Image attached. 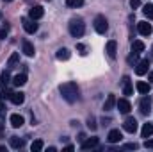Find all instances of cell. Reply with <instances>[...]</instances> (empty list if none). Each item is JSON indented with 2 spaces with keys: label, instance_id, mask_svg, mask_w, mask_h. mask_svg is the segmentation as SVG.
I'll return each mask as SVG.
<instances>
[{
  "label": "cell",
  "instance_id": "7bdbcfd3",
  "mask_svg": "<svg viewBox=\"0 0 153 152\" xmlns=\"http://www.w3.org/2000/svg\"><path fill=\"white\" fill-rule=\"evenodd\" d=\"M4 2H13V0H4Z\"/></svg>",
  "mask_w": 153,
  "mask_h": 152
},
{
  "label": "cell",
  "instance_id": "d6986e66",
  "mask_svg": "<svg viewBox=\"0 0 153 152\" xmlns=\"http://www.w3.org/2000/svg\"><path fill=\"white\" fill-rule=\"evenodd\" d=\"M11 82H13V86H16V88L23 86V84L27 82V74H18V75H14Z\"/></svg>",
  "mask_w": 153,
  "mask_h": 152
},
{
  "label": "cell",
  "instance_id": "5bb4252c",
  "mask_svg": "<svg viewBox=\"0 0 153 152\" xmlns=\"http://www.w3.org/2000/svg\"><path fill=\"white\" fill-rule=\"evenodd\" d=\"M121 140H123V134H121L119 129H112V131L109 132V136H107V141H109V143H119Z\"/></svg>",
  "mask_w": 153,
  "mask_h": 152
},
{
  "label": "cell",
  "instance_id": "8fae6325",
  "mask_svg": "<svg viewBox=\"0 0 153 152\" xmlns=\"http://www.w3.org/2000/svg\"><path fill=\"white\" fill-rule=\"evenodd\" d=\"M96 147H98V138L96 136L94 138H85L82 141V145H80L82 150H91V149H96Z\"/></svg>",
  "mask_w": 153,
  "mask_h": 152
},
{
  "label": "cell",
  "instance_id": "f35d334b",
  "mask_svg": "<svg viewBox=\"0 0 153 152\" xmlns=\"http://www.w3.org/2000/svg\"><path fill=\"white\" fill-rule=\"evenodd\" d=\"M62 150L64 152H71V150H75V147H73V145H66V147H62Z\"/></svg>",
  "mask_w": 153,
  "mask_h": 152
},
{
  "label": "cell",
  "instance_id": "7c38bea8",
  "mask_svg": "<svg viewBox=\"0 0 153 152\" xmlns=\"http://www.w3.org/2000/svg\"><path fill=\"white\" fill-rule=\"evenodd\" d=\"M22 50H23V54L29 56V57H34V54H36V48H34V45H32L29 39H23V43H22Z\"/></svg>",
  "mask_w": 153,
  "mask_h": 152
},
{
  "label": "cell",
  "instance_id": "52a82bcc",
  "mask_svg": "<svg viewBox=\"0 0 153 152\" xmlns=\"http://www.w3.org/2000/svg\"><path fill=\"white\" fill-rule=\"evenodd\" d=\"M121 88H123V95H132L134 93V86H132V81H130L128 75H125L121 79Z\"/></svg>",
  "mask_w": 153,
  "mask_h": 152
},
{
  "label": "cell",
  "instance_id": "836d02e7",
  "mask_svg": "<svg viewBox=\"0 0 153 152\" xmlns=\"http://www.w3.org/2000/svg\"><path fill=\"white\" fill-rule=\"evenodd\" d=\"M137 57H139V54H134V52H130V56H128V65H134V63H137Z\"/></svg>",
  "mask_w": 153,
  "mask_h": 152
},
{
  "label": "cell",
  "instance_id": "d4e9b609",
  "mask_svg": "<svg viewBox=\"0 0 153 152\" xmlns=\"http://www.w3.org/2000/svg\"><path fill=\"white\" fill-rule=\"evenodd\" d=\"M143 50H144V43H143V41L137 39V41L132 43V52H134V54H141Z\"/></svg>",
  "mask_w": 153,
  "mask_h": 152
},
{
  "label": "cell",
  "instance_id": "2e32d148",
  "mask_svg": "<svg viewBox=\"0 0 153 152\" xmlns=\"http://www.w3.org/2000/svg\"><path fill=\"white\" fill-rule=\"evenodd\" d=\"M9 122H11V125H13L14 129H18V127H22V125H23V122H25V120H23V116H22V114H11V116H9Z\"/></svg>",
  "mask_w": 153,
  "mask_h": 152
},
{
  "label": "cell",
  "instance_id": "484cf974",
  "mask_svg": "<svg viewBox=\"0 0 153 152\" xmlns=\"http://www.w3.org/2000/svg\"><path fill=\"white\" fill-rule=\"evenodd\" d=\"M43 147H45V143H43L41 140H34L32 145H30V150L32 152H41L43 150Z\"/></svg>",
  "mask_w": 153,
  "mask_h": 152
},
{
  "label": "cell",
  "instance_id": "ac0fdd59",
  "mask_svg": "<svg viewBox=\"0 0 153 152\" xmlns=\"http://www.w3.org/2000/svg\"><path fill=\"white\" fill-rule=\"evenodd\" d=\"M18 63H20V54H18V52H13L11 57H9V61H7V68L13 70V68L18 66Z\"/></svg>",
  "mask_w": 153,
  "mask_h": 152
},
{
  "label": "cell",
  "instance_id": "3957f363",
  "mask_svg": "<svg viewBox=\"0 0 153 152\" xmlns=\"http://www.w3.org/2000/svg\"><path fill=\"white\" fill-rule=\"evenodd\" d=\"M94 31L98 32V34H105L107 32V29H109V23H107V18L105 16H102V14H98L96 18H94Z\"/></svg>",
  "mask_w": 153,
  "mask_h": 152
},
{
  "label": "cell",
  "instance_id": "4dcf8cb0",
  "mask_svg": "<svg viewBox=\"0 0 153 152\" xmlns=\"http://www.w3.org/2000/svg\"><path fill=\"white\" fill-rule=\"evenodd\" d=\"M13 93H14L13 90H7V88H4V90H2V99H4V100H5V99H9V100H11Z\"/></svg>",
  "mask_w": 153,
  "mask_h": 152
},
{
  "label": "cell",
  "instance_id": "74e56055",
  "mask_svg": "<svg viewBox=\"0 0 153 152\" xmlns=\"http://www.w3.org/2000/svg\"><path fill=\"white\" fill-rule=\"evenodd\" d=\"M5 36H7V29L4 27V29H0V39H4Z\"/></svg>",
  "mask_w": 153,
  "mask_h": 152
},
{
  "label": "cell",
  "instance_id": "8992f818",
  "mask_svg": "<svg viewBox=\"0 0 153 152\" xmlns=\"http://www.w3.org/2000/svg\"><path fill=\"white\" fill-rule=\"evenodd\" d=\"M123 129H125L126 132L134 134V132L137 131V120H135V118H132V116H128V118L123 122Z\"/></svg>",
  "mask_w": 153,
  "mask_h": 152
},
{
  "label": "cell",
  "instance_id": "b9f144b4",
  "mask_svg": "<svg viewBox=\"0 0 153 152\" xmlns=\"http://www.w3.org/2000/svg\"><path fill=\"white\" fill-rule=\"evenodd\" d=\"M148 81H152V82H153V70L148 74Z\"/></svg>",
  "mask_w": 153,
  "mask_h": 152
},
{
  "label": "cell",
  "instance_id": "ffe728a7",
  "mask_svg": "<svg viewBox=\"0 0 153 152\" xmlns=\"http://www.w3.org/2000/svg\"><path fill=\"white\" fill-rule=\"evenodd\" d=\"M135 88H137V91H139V93H143V95H148V93H150V90H152V86H150L148 82H144V81H139V82L135 84Z\"/></svg>",
  "mask_w": 153,
  "mask_h": 152
},
{
  "label": "cell",
  "instance_id": "9c48e42d",
  "mask_svg": "<svg viewBox=\"0 0 153 152\" xmlns=\"http://www.w3.org/2000/svg\"><path fill=\"white\" fill-rule=\"evenodd\" d=\"M116 106H117L119 113H123V114H128L130 113V109H132V104H130L126 99H119V100H116Z\"/></svg>",
  "mask_w": 153,
  "mask_h": 152
},
{
  "label": "cell",
  "instance_id": "e0dca14e",
  "mask_svg": "<svg viewBox=\"0 0 153 152\" xmlns=\"http://www.w3.org/2000/svg\"><path fill=\"white\" fill-rule=\"evenodd\" d=\"M9 143H11V147H13V149L20 150V149H23L25 140H22V138H18V136H11V138H9Z\"/></svg>",
  "mask_w": 153,
  "mask_h": 152
},
{
  "label": "cell",
  "instance_id": "f1b7e54d",
  "mask_svg": "<svg viewBox=\"0 0 153 152\" xmlns=\"http://www.w3.org/2000/svg\"><path fill=\"white\" fill-rule=\"evenodd\" d=\"M66 5L68 7H82L84 5V0H66Z\"/></svg>",
  "mask_w": 153,
  "mask_h": 152
},
{
  "label": "cell",
  "instance_id": "4316f807",
  "mask_svg": "<svg viewBox=\"0 0 153 152\" xmlns=\"http://www.w3.org/2000/svg\"><path fill=\"white\" fill-rule=\"evenodd\" d=\"M143 13H144V16H146V18L153 20V4H146V5L143 7Z\"/></svg>",
  "mask_w": 153,
  "mask_h": 152
},
{
  "label": "cell",
  "instance_id": "f546056e",
  "mask_svg": "<svg viewBox=\"0 0 153 152\" xmlns=\"http://www.w3.org/2000/svg\"><path fill=\"white\" fill-rule=\"evenodd\" d=\"M76 50H78V54H80V56H87V47H85V45L76 43Z\"/></svg>",
  "mask_w": 153,
  "mask_h": 152
},
{
  "label": "cell",
  "instance_id": "7a4b0ae2",
  "mask_svg": "<svg viewBox=\"0 0 153 152\" xmlns=\"http://www.w3.org/2000/svg\"><path fill=\"white\" fill-rule=\"evenodd\" d=\"M84 32H85V25H84V22H82L80 18H73V20H70V34H71L73 38H80V36H84Z\"/></svg>",
  "mask_w": 153,
  "mask_h": 152
},
{
  "label": "cell",
  "instance_id": "ee69618b",
  "mask_svg": "<svg viewBox=\"0 0 153 152\" xmlns=\"http://www.w3.org/2000/svg\"><path fill=\"white\" fill-rule=\"evenodd\" d=\"M0 20H2V13H0Z\"/></svg>",
  "mask_w": 153,
  "mask_h": 152
},
{
  "label": "cell",
  "instance_id": "6da1fadb",
  "mask_svg": "<svg viewBox=\"0 0 153 152\" xmlns=\"http://www.w3.org/2000/svg\"><path fill=\"white\" fill-rule=\"evenodd\" d=\"M59 91H61L62 99L66 102H70V104H73V102L78 100V86H76V82H64V84H61Z\"/></svg>",
  "mask_w": 153,
  "mask_h": 152
},
{
  "label": "cell",
  "instance_id": "1f68e13d",
  "mask_svg": "<svg viewBox=\"0 0 153 152\" xmlns=\"http://www.w3.org/2000/svg\"><path fill=\"white\" fill-rule=\"evenodd\" d=\"M87 127H89L91 131H96V127H98V125H96V120H94L93 116H89V118H87Z\"/></svg>",
  "mask_w": 153,
  "mask_h": 152
},
{
  "label": "cell",
  "instance_id": "30bf717a",
  "mask_svg": "<svg viewBox=\"0 0 153 152\" xmlns=\"http://www.w3.org/2000/svg\"><path fill=\"white\" fill-rule=\"evenodd\" d=\"M148 70H150V61L148 59H143L135 65V74L137 75H144V74H148Z\"/></svg>",
  "mask_w": 153,
  "mask_h": 152
},
{
  "label": "cell",
  "instance_id": "cb8c5ba5",
  "mask_svg": "<svg viewBox=\"0 0 153 152\" xmlns=\"http://www.w3.org/2000/svg\"><path fill=\"white\" fill-rule=\"evenodd\" d=\"M114 106H116V97L114 95H109L107 100H105V104H103V109H105V111H111Z\"/></svg>",
  "mask_w": 153,
  "mask_h": 152
},
{
  "label": "cell",
  "instance_id": "603a6c76",
  "mask_svg": "<svg viewBox=\"0 0 153 152\" xmlns=\"http://www.w3.org/2000/svg\"><path fill=\"white\" fill-rule=\"evenodd\" d=\"M152 134H153V123H150V122H148V123H144V125H143L141 136H143V138H150Z\"/></svg>",
  "mask_w": 153,
  "mask_h": 152
},
{
  "label": "cell",
  "instance_id": "8d00e7d4",
  "mask_svg": "<svg viewBox=\"0 0 153 152\" xmlns=\"http://www.w3.org/2000/svg\"><path fill=\"white\" fill-rule=\"evenodd\" d=\"M144 147L146 149H153V140H146L144 141Z\"/></svg>",
  "mask_w": 153,
  "mask_h": 152
},
{
  "label": "cell",
  "instance_id": "d6a6232c",
  "mask_svg": "<svg viewBox=\"0 0 153 152\" xmlns=\"http://www.w3.org/2000/svg\"><path fill=\"white\" fill-rule=\"evenodd\" d=\"M137 149H139V145H137L135 141H134V143H125V145H123V150H137Z\"/></svg>",
  "mask_w": 153,
  "mask_h": 152
},
{
  "label": "cell",
  "instance_id": "44dd1931",
  "mask_svg": "<svg viewBox=\"0 0 153 152\" xmlns=\"http://www.w3.org/2000/svg\"><path fill=\"white\" fill-rule=\"evenodd\" d=\"M11 102H13V104H16V106L23 104V102H25V93H22V91H14V93H13V97H11Z\"/></svg>",
  "mask_w": 153,
  "mask_h": 152
},
{
  "label": "cell",
  "instance_id": "e575fe53",
  "mask_svg": "<svg viewBox=\"0 0 153 152\" xmlns=\"http://www.w3.org/2000/svg\"><path fill=\"white\" fill-rule=\"evenodd\" d=\"M130 7H132V9L141 7V0H130Z\"/></svg>",
  "mask_w": 153,
  "mask_h": 152
},
{
  "label": "cell",
  "instance_id": "60d3db41",
  "mask_svg": "<svg viewBox=\"0 0 153 152\" xmlns=\"http://www.w3.org/2000/svg\"><path fill=\"white\" fill-rule=\"evenodd\" d=\"M0 136H4V123H2V120H0Z\"/></svg>",
  "mask_w": 153,
  "mask_h": 152
},
{
  "label": "cell",
  "instance_id": "83f0119b",
  "mask_svg": "<svg viewBox=\"0 0 153 152\" xmlns=\"http://www.w3.org/2000/svg\"><path fill=\"white\" fill-rule=\"evenodd\" d=\"M9 82H11L9 72H2V75H0V86H5V84H9Z\"/></svg>",
  "mask_w": 153,
  "mask_h": 152
},
{
  "label": "cell",
  "instance_id": "9a60e30c",
  "mask_svg": "<svg viewBox=\"0 0 153 152\" xmlns=\"http://www.w3.org/2000/svg\"><path fill=\"white\" fill-rule=\"evenodd\" d=\"M105 52H107V56H109L111 59L116 57V54H117V43H116L114 39H111V41L105 45Z\"/></svg>",
  "mask_w": 153,
  "mask_h": 152
},
{
  "label": "cell",
  "instance_id": "ab89813d",
  "mask_svg": "<svg viewBox=\"0 0 153 152\" xmlns=\"http://www.w3.org/2000/svg\"><path fill=\"white\" fill-rule=\"evenodd\" d=\"M84 140H85V134H84V132H80V134H78V141H80V143H82V141H84Z\"/></svg>",
  "mask_w": 153,
  "mask_h": 152
},
{
  "label": "cell",
  "instance_id": "f6af8a7d",
  "mask_svg": "<svg viewBox=\"0 0 153 152\" xmlns=\"http://www.w3.org/2000/svg\"><path fill=\"white\" fill-rule=\"evenodd\" d=\"M46 2H50V0H46Z\"/></svg>",
  "mask_w": 153,
  "mask_h": 152
},
{
  "label": "cell",
  "instance_id": "4fadbf2b",
  "mask_svg": "<svg viewBox=\"0 0 153 152\" xmlns=\"http://www.w3.org/2000/svg\"><path fill=\"white\" fill-rule=\"evenodd\" d=\"M137 31H139L141 36H150L153 29H152V25H150L148 22H139V23H137Z\"/></svg>",
  "mask_w": 153,
  "mask_h": 152
},
{
  "label": "cell",
  "instance_id": "d590c367",
  "mask_svg": "<svg viewBox=\"0 0 153 152\" xmlns=\"http://www.w3.org/2000/svg\"><path fill=\"white\" fill-rule=\"evenodd\" d=\"M5 114V104H4V99H0V116Z\"/></svg>",
  "mask_w": 153,
  "mask_h": 152
},
{
  "label": "cell",
  "instance_id": "7402d4cb",
  "mask_svg": "<svg viewBox=\"0 0 153 152\" xmlns=\"http://www.w3.org/2000/svg\"><path fill=\"white\" fill-rule=\"evenodd\" d=\"M70 56H71V54H70V50H68V48H59V50H57V54H55V57H57L59 61H68V59H70Z\"/></svg>",
  "mask_w": 153,
  "mask_h": 152
},
{
  "label": "cell",
  "instance_id": "277c9868",
  "mask_svg": "<svg viewBox=\"0 0 153 152\" xmlns=\"http://www.w3.org/2000/svg\"><path fill=\"white\" fill-rule=\"evenodd\" d=\"M22 23H23L25 32H29V34H34V32L38 31V23H36V20H32V18H22Z\"/></svg>",
  "mask_w": 153,
  "mask_h": 152
},
{
  "label": "cell",
  "instance_id": "ba28073f",
  "mask_svg": "<svg viewBox=\"0 0 153 152\" xmlns=\"http://www.w3.org/2000/svg\"><path fill=\"white\" fill-rule=\"evenodd\" d=\"M43 16H45V9H43V5H34V7L29 9V18H32V20H39V18H43Z\"/></svg>",
  "mask_w": 153,
  "mask_h": 152
},
{
  "label": "cell",
  "instance_id": "5b68a950",
  "mask_svg": "<svg viewBox=\"0 0 153 152\" xmlns=\"http://www.w3.org/2000/svg\"><path fill=\"white\" fill-rule=\"evenodd\" d=\"M139 111H141V114H150V111H152V97H143L141 99Z\"/></svg>",
  "mask_w": 153,
  "mask_h": 152
}]
</instances>
